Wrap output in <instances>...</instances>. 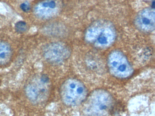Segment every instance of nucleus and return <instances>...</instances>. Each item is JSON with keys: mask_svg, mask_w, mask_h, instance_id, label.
<instances>
[{"mask_svg": "<svg viewBox=\"0 0 155 116\" xmlns=\"http://www.w3.org/2000/svg\"><path fill=\"white\" fill-rule=\"evenodd\" d=\"M12 52L10 46L6 43L0 42V65L9 62L11 59Z\"/></svg>", "mask_w": 155, "mask_h": 116, "instance_id": "obj_10", "label": "nucleus"}, {"mask_svg": "<svg viewBox=\"0 0 155 116\" xmlns=\"http://www.w3.org/2000/svg\"><path fill=\"white\" fill-rule=\"evenodd\" d=\"M43 54L48 62L58 64L68 58L70 52L65 44L61 43H53L45 47Z\"/></svg>", "mask_w": 155, "mask_h": 116, "instance_id": "obj_5", "label": "nucleus"}, {"mask_svg": "<svg viewBox=\"0 0 155 116\" xmlns=\"http://www.w3.org/2000/svg\"><path fill=\"white\" fill-rule=\"evenodd\" d=\"M115 31L110 25H105L99 35L95 41V44L99 47H107L114 41Z\"/></svg>", "mask_w": 155, "mask_h": 116, "instance_id": "obj_8", "label": "nucleus"}, {"mask_svg": "<svg viewBox=\"0 0 155 116\" xmlns=\"http://www.w3.org/2000/svg\"><path fill=\"white\" fill-rule=\"evenodd\" d=\"M28 29V25L25 21H20L17 22L15 24V29L19 33L25 32Z\"/></svg>", "mask_w": 155, "mask_h": 116, "instance_id": "obj_11", "label": "nucleus"}, {"mask_svg": "<svg viewBox=\"0 0 155 116\" xmlns=\"http://www.w3.org/2000/svg\"><path fill=\"white\" fill-rule=\"evenodd\" d=\"M104 26V24L97 23L91 26L86 32V37L87 40L90 42H95Z\"/></svg>", "mask_w": 155, "mask_h": 116, "instance_id": "obj_9", "label": "nucleus"}, {"mask_svg": "<svg viewBox=\"0 0 155 116\" xmlns=\"http://www.w3.org/2000/svg\"><path fill=\"white\" fill-rule=\"evenodd\" d=\"M136 25L142 31H151L155 28V11L151 9H145L140 11L136 20Z\"/></svg>", "mask_w": 155, "mask_h": 116, "instance_id": "obj_7", "label": "nucleus"}, {"mask_svg": "<svg viewBox=\"0 0 155 116\" xmlns=\"http://www.w3.org/2000/svg\"><path fill=\"white\" fill-rule=\"evenodd\" d=\"M114 101L105 91L95 92L89 98L85 108L87 116H109L114 109Z\"/></svg>", "mask_w": 155, "mask_h": 116, "instance_id": "obj_1", "label": "nucleus"}, {"mask_svg": "<svg viewBox=\"0 0 155 116\" xmlns=\"http://www.w3.org/2000/svg\"><path fill=\"white\" fill-rule=\"evenodd\" d=\"M50 81L48 76L41 75L38 76L28 83L26 93L30 100L35 103L45 101L48 96Z\"/></svg>", "mask_w": 155, "mask_h": 116, "instance_id": "obj_3", "label": "nucleus"}, {"mask_svg": "<svg viewBox=\"0 0 155 116\" xmlns=\"http://www.w3.org/2000/svg\"><path fill=\"white\" fill-rule=\"evenodd\" d=\"M108 65L111 73L118 78H127L133 71L125 55L118 51L110 53L108 58Z\"/></svg>", "mask_w": 155, "mask_h": 116, "instance_id": "obj_4", "label": "nucleus"}, {"mask_svg": "<svg viewBox=\"0 0 155 116\" xmlns=\"http://www.w3.org/2000/svg\"><path fill=\"white\" fill-rule=\"evenodd\" d=\"M20 8L23 11L28 12L30 10V5L28 2H25L21 5Z\"/></svg>", "mask_w": 155, "mask_h": 116, "instance_id": "obj_12", "label": "nucleus"}, {"mask_svg": "<svg viewBox=\"0 0 155 116\" xmlns=\"http://www.w3.org/2000/svg\"><path fill=\"white\" fill-rule=\"evenodd\" d=\"M59 5L55 0H45L38 3L34 8L37 16L41 19H50L55 16L59 11Z\"/></svg>", "mask_w": 155, "mask_h": 116, "instance_id": "obj_6", "label": "nucleus"}, {"mask_svg": "<svg viewBox=\"0 0 155 116\" xmlns=\"http://www.w3.org/2000/svg\"><path fill=\"white\" fill-rule=\"evenodd\" d=\"M61 95L63 102L67 105L76 106L85 99L87 91L80 82L76 79H69L62 86Z\"/></svg>", "mask_w": 155, "mask_h": 116, "instance_id": "obj_2", "label": "nucleus"}]
</instances>
